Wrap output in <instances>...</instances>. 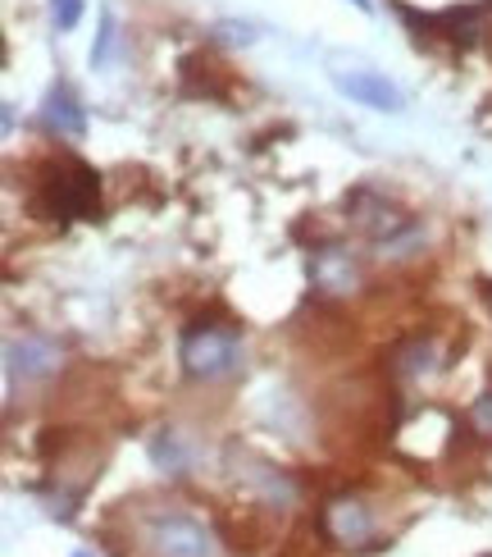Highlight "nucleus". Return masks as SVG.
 Segmentation results:
<instances>
[{
    "label": "nucleus",
    "mask_w": 492,
    "mask_h": 557,
    "mask_svg": "<svg viewBox=\"0 0 492 557\" xmlns=\"http://www.w3.org/2000/svg\"><path fill=\"white\" fill-rule=\"evenodd\" d=\"M37 206L46 220H91L101 211V174L83 160H60L46 170Z\"/></svg>",
    "instance_id": "1"
},
{
    "label": "nucleus",
    "mask_w": 492,
    "mask_h": 557,
    "mask_svg": "<svg viewBox=\"0 0 492 557\" xmlns=\"http://www.w3.org/2000/svg\"><path fill=\"white\" fill-rule=\"evenodd\" d=\"M178 361L187 370V380H201V384L232 380L242 370V334L228 330V324H192L182 334Z\"/></svg>",
    "instance_id": "2"
},
{
    "label": "nucleus",
    "mask_w": 492,
    "mask_h": 557,
    "mask_svg": "<svg viewBox=\"0 0 492 557\" xmlns=\"http://www.w3.org/2000/svg\"><path fill=\"white\" fill-rule=\"evenodd\" d=\"M142 540L155 557H219V540L210 525L187 512H155L142 525Z\"/></svg>",
    "instance_id": "3"
},
{
    "label": "nucleus",
    "mask_w": 492,
    "mask_h": 557,
    "mask_svg": "<svg viewBox=\"0 0 492 557\" xmlns=\"http://www.w3.org/2000/svg\"><path fill=\"white\" fill-rule=\"evenodd\" d=\"M324 535L346 553H365L374 540H379V530H374V512L361 498H338V503L324 507Z\"/></svg>",
    "instance_id": "4"
},
{
    "label": "nucleus",
    "mask_w": 492,
    "mask_h": 557,
    "mask_svg": "<svg viewBox=\"0 0 492 557\" xmlns=\"http://www.w3.org/2000/svg\"><path fill=\"white\" fill-rule=\"evenodd\" d=\"M346 206H351V220H356L374 243H388V238H396V234H406L411 228V215L396 211V206L383 201L379 193H356Z\"/></svg>",
    "instance_id": "5"
},
{
    "label": "nucleus",
    "mask_w": 492,
    "mask_h": 557,
    "mask_svg": "<svg viewBox=\"0 0 492 557\" xmlns=\"http://www.w3.org/2000/svg\"><path fill=\"white\" fill-rule=\"evenodd\" d=\"M5 366H10V380L18 384H33V380H46L51 370L60 366V347L46 343V338H10L5 343Z\"/></svg>",
    "instance_id": "6"
},
{
    "label": "nucleus",
    "mask_w": 492,
    "mask_h": 557,
    "mask_svg": "<svg viewBox=\"0 0 492 557\" xmlns=\"http://www.w3.org/2000/svg\"><path fill=\"white\" fill-rule=\"evenodd\" d=\"M333 87L342 91V97L351 101H361L369 110H383V114H396L406 101H402V91H396L383 74H369V69H351V74H333Z\"/></svg>",
    "instance_id": "7"
},
{
    "label": "nucleus",
    "mask_w": 492,
    "mask_h": 557,
    "mask_svg": "<svg viewBox=\"0 0 492 557\" xmlns=\"http://www.w3.org/2000/svg\"><path fill=\"white\" fill-rule=\"evenodd\" d=\"M311 278H315V288L328 293V297H351L361 284L356 261H351V251H342V247H319L311 257Z\"/></svg>",
    "instance_id": "8"
},
{
    "label": "nucleus",
    "mask_w": 492,
    "mask_h": 557,
    "mask_svg": "<svg viewBox=\"0 0 492 557\" xmlns=\"http://www.w3.org/2000/svg\"><path fill=\"white\" fill-rule=\"evenodd\" d=\"M41 120H46V128H51L55 137H64V143H78V137L87 133V114H83V106L74 101V91H68V87L46 91Z\"/></svg>",
    "instance_id": "9"
},
{
    "label": "nucleus",
    "mask_w": 492,
    "mask_h": 557,
    "mask_svg": "<svg viewBox=\"0 0 492 557\" xmlns=\"http://www.w3.org/2000/svg\"><path fill=\"white\" fill-rule=\"evenodd\" d=\"M429 361H433V347L425 338H415L411 347L396 352V370H402V375H419V370H429Z\"/></svg>",
    "instance_id": "10"
},
{
    "label": "nucleus",
    "mask_w": 492,
    "mask_h": 557,
    "mask_svg": "<svg viewBox=\"0 0 492 557\" xmlns=\"http://www.w3.org/2000/svg\"><path fill=\"white\" fill-rule=\"evenodd\" d=\"M110 55H114V14L105 10L101 14V37H97V46H91V69H105Z\"/></svg>",
    "instance_id": "11"
},
{
    "label": "nucleus",
    "mask_w": 492,
    "mask_h": 557,
    "mask_svg": "<svg viewBox=\"0 0 492 557\" xmlns=\"http://www.w3.org/2000/svg\"><path fill=\"white\" fill-rule=\"evenodd\" d=\"M151 457H155V467H164V471H182V448L174 444V434H160L151 444Z\"/></svg>",
    "instance_id": "12"
},
{
    "label": "nucleus",
    "mask_w": 492,
    "mask_h": 557,
    "mask_svg": "<svg viewBox=\"0 0 492 557\" xmlns=\"http://www.w3.org/2000/svg\"><path fill=\"white\" fill-rule=\"evenodd\" d=\"M51 18H55V28H60V33L78 28V18H83V0H51Z\"/></svg>",
    "instance_id": "13"
},
{
    "label": "nucleus",
    "mask_w": 492,
    "mask_h": 557,
    "mask_svg": "<svg viewBox=\"0 0 492 557\" xmlns=\"http://www.w3.org/2000/svg\"><path fill=\"white\" fill-rule=\"evenodd\" d=\"M470 421H475V430L483 438H492V393H483V398L470 407Z\"/></svg>",
    "instance_id": "14"
},
{
    "label": "nucleus",
    "mask_w": 492,
    "mask_h": 557,
    "mask_svg": "<svg viewBox=\"0 0 492 557\" xmlns=\"http://www.w3.org/2000/svg\"><path fill=\"white\" fill-rule=\"evenodd\" d=\"M351 5H356V10H365V14H369V10H374V0H351Z\"/></svg>",
    "instance_id": "15"
},
{
    "label": "nucleus",
    "mask_w": 492,
    "mask_h": 557,
    "mask_svg": "<svg viewBox=\"0 0 492 557\" xmlns=\"http://www.w3.org/2000/svg\"><path fill=\"white\" fill-rule=\"evenodd\" d=\"M74 557H91V553H74Z\"/></svg>",
    "instance_id": "16"
}]
</instances>
